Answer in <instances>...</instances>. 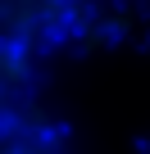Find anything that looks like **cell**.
<instances>
[{
    "label": "cell",
    "mask_w": 150,
    "mask_h": 154,
    "mask_svg": "<svg viewBox=\"0 0 150 154\" xmlns=\"http://www.w3.org/2000/svg\"><path fill=\"white\" fill-rule=\"evenodd\" d=\"M59 131L55 136H5L0 140V154H59Z\"/></svg>",
    "instance_id": "obj_2"
},
{
    "label": "cell",
    "mask_w": 150,
    "mask_h": 154,
    "mask_svg": "<svg viewBox=\"0 0 150 154\" xmlns=\"http://www.w3.org/2000/svg\"><path fill=\"white\" fill-rule=\"evenodd\" d=\"M37 77V50L18 41H0V100H23Z\"/></svg>",
    "instance_id": "obj_1"
}]
</instances>
